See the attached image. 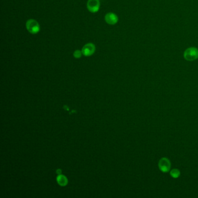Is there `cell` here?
I'll return each mask as SVG.
<instances>
[{"label": "cell", "instance_id": "cell-1", "mask_svg": "<svg viewBox=\"0 0 198 198\" xmlns=\"http://www.w3.org/2000/svg\"><path fill=\"white\" fill-rule=\"evenodd\" d=\"M26 29L31 34H37L40 30V26L39 22L34 19H29L26 23Z\"/></svg>", "mask_w": 198, "mask_h": 198}, {"label": "cell", "instance_id": "cell-2", "mask_svg": "<svg viewBox=\"0 0 198 198\" xmlns=\"http://www.w3.org/2000/svg\"><path fill=\"white\" fill-rule=\"evenodd\" d=\"M184 57L188 61H193L198 58V49L195 47L187 49L184 53Z\"/></svg>", "mask_w": 198, "mask_h": 198}, {"label": "cell", "instance_id": "cell-3", "mask_svg": "<svg viewBox=\"0 0 198 198\" xmlns=\"http://www.w3.org/2000/svg\"><path fill=\"white\" fill-rule=\"evenodd\" d=\"M87 7L88 10L92 12H97L100 8L99 0H88L87 1Z\"/></svg>", "mask_w": 198, "mask_h": 198}, {"label": "cell", "instance_id": "cell-4", "mask_svg": "<svg viewBox=\"0 0 198 198\" xmlns=\"http://www.w3.org/2000/svg\"><path fill=\"white\" fill-rule=\"evenodd\" d=\"M159 168L160 170L163 173L169 171L171 167V163L169 160L166 158H163L160 160L159 162Z\"/></svg>", "mask_w": 198, "mask_h": 198}, {"label": "cell", "instance_id": "cell-5", "mask_svg": "<svg viewBox=\"0 0 198 198\" xmlns=\"http://www.w3.org/2000/svg\"><path fill=\"white\" fill-rule=\"evenodd\" d=\"M95 46L94 44L88 43L86 44L83 47H82V55H84L86 57H90L94 54L95 51Z\"/></svg>", "mask_w": 198, "mask_h": 198}, {"label": "cell", "instance_id": "cell-6", "mask_svg": "<svg viewBox=\"0 0 198 198\" xmlns=\"http://www.w3.org/2000/svg\"><path fill=\"white\" fill-rule=\"evenodd\" d=\"M105 20L107 24L110 25H114L116 24L119 20L117 16L115 14L109 12L105 16Z\"/></svg>", "mask_w": 198, "mask_h": 198}, {"label": "cell", "instance_id": "cell-7", "mask_svg": "<svg viewBox=\"0 0 198 198\" xmlns=\"http://www.w3.org/2000/svg\"><path fill=\"white\" fill-rule=\"evenodd\" d=\"M57 181L58 184L62 186H65L68 183V179H66V177L61 174L59 175V176L57 177Z\"/></svg>", "mask_w": 198, "mask_h": 198}, {"label": "cell", "instance_id": "cell-8", "mask_svg": "<svg viewBox=\"0 0 198 198\" xmlns=\"http://www.w3.org/2000/svg\"><path fill=\"white\" fill-rule=\"evenodd\" d=\"M170 175L172 177H173L174 179H177L178 178L179 175H180V172L178 169H173L172 170L170 171Z\"/></svg>", "mask_w": 198, "mask_h": 198}, {"label": "cell", "instance_id": "cell-9", "mask_svg": "<svg viewBox=\"0 0 198 198\" xmlns=\"http://www.w3.org/2000/svg\"><path fill=\"white\" fill-rule=\"evenodd\" d=\"M82 51H80V50H78V49L76 50V51L74 52V53H73L74 57L77 58V59L81 58L82 56Z\"/></svg>", "mask_w": 198, "mask_h": 198}, {"label": "cell", "instance_id": "cell-10", "mask_svg": "<svg viewBox=\"0 0 198 198\" xmlns=\"http://www.w3.org/2000/svg\"><path fill=\"white\" fill-rule=\"evenodd\" d=\"M57 173H58L59 175H60L61 173V171L60 170H58V171H57Z\"/></svg>", "mask_w": 198, "mask_h": 198}]
</instances>
